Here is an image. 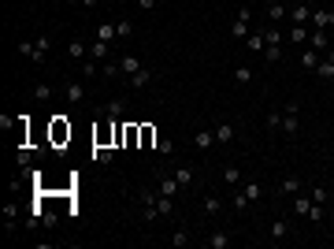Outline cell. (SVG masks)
Returning a JSON list of instances; mask_svg holds the SVG:
<instances>
[{
  "label": "cell",
  "instance_id": "cell-1",
  "mask_svg": "<svg viewBox=\"0 0 334 249\" xmlns=\"http://www.w3.org/2000/svg\"><path fill=\"white\" fill-rule=\"evenodd\" d=\"M49 138H52V145L60 149V145H67L71 142V123L63 119V116H52V123H49Z\"/></svg>",
  "mask_w": 334,
  "mask_h": 249
},
{
  "label": "cell",
  "instance_id": "cell-2",
  "mask_svg": "<svg viewBox=\"0 0 334 249\" xmlns=\"http://www.w3.org/2000/svg\"><path fill=\"white\" fill-rule=\"evenodd\" d=\"M49 49H52V37H49V34H37L34 49H30V60H34V64H45V56H49Z\"/></svg>",
  "mask_w": 334,
  "mask_h": 249
},
{
  "label": "cell",
  "instance_id": "cell-3",
  "mask_svg": "<svg viewBox=\"0 0 334 249\" xmlns=\"http://www.w3.org/2000/svg\"><path fill=\"white\" fill-rule=\"evenodd\" d=\"M230 37H234V41H245V37H249V8L238 11V19H234V26H230Z\"/></svg>",
  "mask_w": 334,
  "mask_h": 249
},
{
  "label": "cell",
  "instance_id": "cell-4",
  "mask_svg": "<svg viewBox=\"0 0 334 249\" xmlns=\"http://www.w3.org/2000/svg\"><path fill=\"white\" fill-rule=\"evenodd\" d=\"M282 130L290 134V138H293V134L301 130V119H297V104H293V101L286 104V112H282Z\"/></svg>",
  "mask_w": 334,
  "mask_h": 249
},
{
  "label": "cell",
  "instance_id": "cell-5",
  "mask_svg": "<svg viewBox=\"0 0 334 249\" xmlns=\"http://www.w3.org/2000/svg\"><path fill=\"white\" fill-rule=\"evenodd\" d=\"M156 179H160V182H156V190H160L164 197H174V194L182 190V182L174 179V175H156Z\"/></svg>",
  "mask_w": 334,
  "mask_h": 249
},
{
  "label": "cell",
  "instance_id": "cell-6",
  "mask_svg": "<svg viewBox=\"0 0 334 249\" xmlns=\"http://www.w3.org/2000/svg\"><path fill=\"white\" fill-rule=\"evenodd\" d=\"M123 112H126V97H111V101L101 108V116H104V119H115V116H123Z\"/></svg>",
  "mask_w": 334,
  "mask_h": 249
},
{
  "label": "cell",
  "instance_id": "cell-7",
  "mask_svg": "<svg viewBox=\"0 0 334 249\" xmlns=\"http://www.w3.org/2000/svg\"><path fill=\"white\" fill-rule=\"evenodd\" d=\"M290 23H293V26H305V23H312V4H297V8L290 11Z\"/></svg>",
  "mask_w": 334,
  "mask_h": 249
},
{
  "label": "cell",
  "instance_id": "cell-8",
  "mask_svg": "<svg viewBox=\"0 0 334 249\" xmlns=\"http://www.w3.org/2000/svg\"><path fill=\"white\" fill-rule=\"evenodd\" d=\"M212 130H215V142L219 145H230L234 142V123H215Z\"/></svg>",
  "mask_w": 334,
  "mask_h": 249
},
{
  "label": "cell",
  "instance_id": "cell-9",
  "mask_svg": "<svg viewBox=\"0 0 334 249\" xmlns=\"http://www.w3.org/2000/svg\"><path fill=\"white\" fill-rule=\"evenodd\" d=\"M312 205H316L312 197H305V194H293V205H290V208H293V216H301V220H305Z\"/></svg>",
  "mask_w": 334,
  "mask_h": 249
},
{
  "label": "cell",
  "instance_id": "cell-10",
  "mask_svg": "<svg viewBox=\"0 0 334 249\" xmlns=\"http://www.w3.org/2000/svg\"><path fill=\"white\" fill-rule=\"evenodd\" d=\"M63 93H67V104H82V101H86V86H82V82H67V89H63Z\"/></svg>",
  "mask_w": 334,
  "mask_h": 249
},
{
  "label": "cell",
  "instance_id": "cell-11",
  "mask_svg": "<svg viewBox=\"0 0 334 249\" xmlns=\"http://www.w3.org/2000/svg\"><path fill=\"white\" fill-rule=\"evenodd\" d=\"M212 145H215V130H197L193 134V149L204 152V149H212Z\"/></svg>",
  "mask_w": 334,
  "mask_h": 249
},
{
  "label": "cell",
  "instance_id": "cell-12",
  "mask_svg": "<svg viewBox=\"0 0 334 249\" xmlns=\"http://www.w3.org/2000/svg\"><path fill=\"white\" fill-rule=\"evenodd\" d=\"M149 82H152V71L149 67H141L137 74H130V89H145Z\"/></svg>",
  "mask_w": 334,
  "mask_h": 249
},
{
  "label": "cell",
  "instance_id": "cell-13",
  "mask_svg": "<svg viewBox=\"0 0 334 249\" xmlns=\"http://www.w3.org/2000/svg\"><path fill=\"white\" fill-rule=\"evenodd\" d=\"M115 37H119V30H115V23H101V26H97V41H108V45H111Z\"/></svg>",
  "mask_w": 334,
  "mask_h": 249
},
{
  "label": "cell",
  "instance_id": "cell-14",
  "mask_svg": "<svg viewBox=\"0 0 334 249\" xmlns=\"http://www.w3.org/2000/svg\"><path fill=\"white\" fill-rule=\"evenodd\" d=\"M174 179L182 182V190H189V186L197 182V171H193V167H179V171H174Z\"/></svg>",
  "mask_w": 334,
  "mask_h": 249
},
{
  "label": "cell",
  "instance_id": "cell-15",
  "mask_svg": "<svg viewBox=\"0 0 334 249\" xmlns=\"http://www.w3.org/2000/svg\"><path fill=\"white\" fill-rule=\"evenodd\" d=\"M301 67H305V71H316V67H320V52H316V49H305V52H301Z\"/></svg>",
  "mask_w": 334,
  "mask_h": 249
},
{
  "label": "cell",
  "instance_id": "cell-16",
  "mask_svg": "<svg viewBox=\"0 0 334 249\" xmlns=\"http://www.w3.org/2000/svg\"><path fill=\"white\" fill-rule=\"evenodd\" d=\"M245 45H249L252 52H264V49H267V37H264V30H257V34H249V37H245Z\"/></svg>",
  "mask_w": 334,
  "mask_h": 249
},
{
  "label": "cell",
  "instance_id": "cell-17",
  "mask_svg": "<svg viewBox=\"0 0 334 249\" xmlns=\"http://www.w3.org/2000/svg\"><path fill=\"white\" fill-rule=\"evenodd\" d=\"M119 67H123V74H137V71L145 67V64H141L137 56H123V60H119Z\"/></svg>",
  "mask_w": 334,
  "mask_h": 249
},
{
  "label": "cell",
  "instance_id": "cell-18",
  "mask_svg": "<svg viewBox=\"0 0 334 249\" xmlns=\"http://www.w3.org/2000/svg\"><path fill=\"white\" fill-rule=\"evenodd\" d=\"M316 79H334V52L327 60H320V67H316Z\"/></svg>",
  "mask_w": 334,
  "mask_h": 249
},
{
  "label": "cell",
  "instance_id": "cell-19",
  "mask_svg": "<svg viewBox=\"0 0 334 249\" xmlns=\"http://www.w3.org/2000/svg\"><path fill=\"white\" fill-rule=\"evenodd\" d=\"M312 26H320V30L334 26V11H312Z\"/></svg>",
  "mask_w": 334,
  "mask_h": 249
},
{
  "label": "cell",
  "instance_id": "cell-20",
  "mask_svg": "<svg viewBox=\"0 0 334 249\" xmlns=\"http://www.w3.org/2000/svg\"><path fill=\"white\" fill-rule=\"evenodd\" d=\"M242 194L249 197V205H257V201L264 197V186H260V182H245V190H242Z\"/></svg>",
  "mask_w": 334,
  "mask_h": 249
},
{
  "label": "cell",
  "instance_id": "cell-21",
  "mask_svg": "<svg viewBox=\"0 0 334 249\" xmlns=\"http://www.w3.org/2000/svg\"><path fill=\"white\" fill-rule=\"evenodd\" d=\"M108 52H111L108 41H93V45H89V60H104Z\"/></svg>",
  "mask_w": 334,
  "mask_h": 249
},
{
  "label": "cell",
  "instance_id": "cell-22",
  "mask_svg": "<svg viewBox=\"0 0 334 249\" xmlns=\"http://www.w3.org/2000/svg\"><path fill=\"white\" fill-rule=\"evenodd\" d=\"M327 41H330V37H327V30H320V26H316V30H312V45H308V49H316V52H320V49H327Z\"/></svg>",
  "mask_w": 334,
  "mask_h": 249
},
{
  "label": "cell",
  "instance_id": "cell-23",
  "mask_svg": "<svg viewBox=\"0 0 334 249\" xmlns=\"http://www.w3.org/2000/svg\"><path fill=\"white\" fill-rule=\"evenodd\" d=\"M152 142H156V127L141 123V149H152Z\"/></svg>",
  "mask_w": 334,
  "mask_h": 249
},
{
  "label": "cell",
  "instance_id": "cell-24",
  "mask_svg": "<svg viewBox=\"0 0 334 249\" xmlns=\"http://www.w3.org/2000/svg\"><path fill=\"white\" fill-rule=\"evenodd\" d=\"M219 208H223V201H219L215 194H204V212H208V216H215Z\"/></svg>",
  "mask_w": 334,
  "mask_h": 249
},
{
  "label": "cell",
  "instance_id": "cell-25",
  "mask_svg": "<svg viewBox=\"0 0 334 249\" xmlns=\"http://www.w3.org/2000/svg\"><path fill=\"white\" fill-rule=\"evenodd\" d=\"M264 60H267V64H279V60H282V45H267V49H264Z\"/></svg>",
  "mask_w": 334,
  "mask_h": 249
},
{
  "label": "cell",
  "instance_id": "cell-26",
  "mask_svg": "<svg viewBox=\"0 0 334 249\" xmlns=\"http://www.w3.org/2000/svg\"><path fill=\"white\" fill-rule=\"evenodd\" d=\"M223 182H227V186H238V182H242V171H238V167H223Z\"/></svg>",
  "mask_w": 334,
  "mask_h": 249
},
{
  "label": "cell",
  "instance_id": "cell-27",
  "mask_svg": "<svg viewBox=\"0 0 334 249\" xmlns=\"http://www.w3.org/2000/svg\"><path fill=\"white\" fill-rule=\"evenodd\" d=\"M282 190H286V194H301V179H297V175H286V179H282Z\"/></svg>",
  "mask_w": 334,
  "mask_h": 249
},
{
  "label": "cell",
  "instance_id": "cell-28",
  "mask_svg": "<svg viewBox=\"0 0 334 249\" xmlns=\"http://www.w3.org/2000/svg\"><path fill=\"white\" fill-rule=\"evenodd\" d=\"M67 56H71V60H82V56H89V49H86L82 41H71V49H67Z\"/></svg>",
  "mask_w": 334,
  "mask_h": 249
},
{
  "label": "cell",
  "instance_id": "cell-29",
  "mask_svg": "<svg viewBox=\"0 0 334 249\" xmlns=\"http://www.w3.org/2000/svg\"><path fill=\"white\" fill-rule=\"evenodd\" d=\"M234 82L249 86V82H252V67H234Z\"/></svg>",
  "mask_w": 334,
  "mask_h": 249
},
{
  "label": "cell",
  "instance_id": "cell-30",
  "mask_svg": "<svg viewBox=\"0 0 334 249\" xmlns=\"http://www.w3.org/2000/svg\"><path fill=\"white\" fill-rule=\"evenodd\" d=\"M286 235H290V223H286V220H275V223H271V238H286Z\"/></svg>",
  "mask_w": 334,
  "mask_h": 249
},
{
  "label": "cell",
  "instance_id": "cell-31",
  "mask_svg": "<svg viewBox=\"0 0 334 249\" xmlns=\"http://www.w3.org/2000/svg\"><path fill=\"white\" fill-rule=\"evenodd\" d=\"M227 242H230V238L223 235V231H215V235H208V245H212V249H227Z\"/></svg>",
  "mask_w": 334,
  "mask_h": 249
},
{
  "label": "cell",
  "instance_id": "cell-32",
  "mask_svg": "<svg viewBox=\"0 0 334 249\" xmlns=\"http://www.w3.org/2000/svg\"><path fill=\"white\" fill-rule=\"evenodd\" d=\"M264 37H267V45H282V37H286V34H282L279 26H271V30H264Z\"/></svg>",
  "mask_w": 334,
  "mask_h": 249
},
{
  "label": "cell",
  "instance_id": "cell-33",
  "mask_svg": "<svg viewBox=\"0 0 334 249\" xmlns=\"http://www.w3.org/2000/svg\"><path fill=\"white\" fill-rule=\"evenodd\" d=\"M267 15H271V23H282V19H286V8H282L279 0H275V4L267 8Z\"/></svg>",
  "mask_w": 334,
  "mask_h": 249
},
{
  "label": "cell",
  "instance_id": "cell-34",
  "mask_svg": "<svg viewBox=\"0 0 334 249\" xmlns=\"http://www.w3.org/2000/svg\"><path fill=\"white\" fill-rule=\"evenodd\" d=\"M316 205H327V186H312V194H308Z\"/></svg>",
  "mask_w": 334,
  "mask_h": 249
},
{
  "label": "cell",
  "instance_id": "cell-35",
  "mask_svg": "<svg viewBox=\"0 0 334 249\" xmlns=\"http://www.w3.org/2000/svg\"><path fill=\"white\" fill-rule=\"evenodd\" d=\"M305 34H308L305 26H293V30H290V34H286V37H290L293 45H305Z\"/></svg>",
  "mask_w": 334,
  "mask_h": 249
},
{
  "label": "cell",
  "instance_id": "cell-36",
  "mask_svg": "<svg viewBox=\"0 0 334 249\" xmlns=\"http://www.w3.org/2000/svg\"><path fill=\"white\" fill-rule=\"evenodd\" d=\"M267 130H282V112H271V116H267Z\"/></svg>",
  "mask_w": 334,
  "mask_h": 249
},
{
  "label": "cell",
  "instance_id": "cell-37",
  "mask_svg": "<svg viewBox=\"0 0 334 249\" xmlns=\"http://www.w3.org/2000/svg\"><path fill=\"white\" fill-rule=\"evenodd\" d=\"M308 220H312V223H323V205H312V208H308Z\"/></svg>",
  "mask_w": 334,
  "mask_h": 249
},
{
  "label": "cell",
  "instance_id": "cell-38",
  "mask_svg": "<svg viewBox=\"0 0 334 249\" xmlns=\"http://www.w3.org/2000/svg\"><path fill=\"white\" fill-rule=\"evenodd\" d=\"M186 242H189V235H186V231H174V235H171V245H179V249H182Z\"/></svg>",
  "mask_w": 334,
  "mask_h": 249
},
{
  "label": "cell",
  "instance_id": "cell-39",
  "mask_svg": "<svg viewBox=\"0 0 334 249\" xmlns=\"http://www.w3.org/2000/svg\"><path fill=\"white\" fill-rule=\"evenodd\" d=\"M82 74H86V79H93V74H97V60H86V64H82Z\"/></svg>",
  "mask_w": 334,
  "mask_h": 249
},
{
  "label": "cell",
  "instance_id": "cell-40",
  "mask_svg": "<svg viewBox=\"0 0 334 249\" xmlns=\"http://www.w3.org/2000/svg\"><path fill=\"white\" fill-rule=\"evenodd\" d=\"M115 30H119V37H130V34H134V26L126 23V19H123V23H115Z\"/></svg>",
  "mask_w": 334,
  "mask_h": 249
},
{
  "label": "cell",
  "instance_id": "cell-41",
  "mask_svg": "<svg viewBox=\"0 0 334 249\" xmlns=\"http://www.w3.org/2000/svg\"><path fill=\"white\" fill-rule=\"evenodd\" d=\"M34 97H37V101H49V97H52V89H49V86H37V89H34Z\"/></svg>",
  "mask_w": 334,
  "mask_h": 249
},
{
  "label": "cell",
  "instance_id": "cell-42",
  "mask_svg": "<svg viewBox=\"0 0 334 249\" xmlns=\"http://www.w3.org/2000/svg\"><path fill=\"white\" fill-rule=\"evenodd\" d=\"M234 208H249V197H245L242 190H238V194H234Z\"/></svg>",
  "mask_w": 334,
  "mask_h": 249
},
{
  "label": "cell",
  "instance_id": "cell-43",
  "mask_svg": "<svg viewBox=\"0 0 334 249\" xmlns=\"http://www.w3.org/2000/svg\"><path fill=\"white\" fill-rule=\"evenodd\" d=\"M156 4H160V0H137V8H141V11H152Z\"/></svg>",
  "mask_w": 334,
  "mask_h": 249
},
{
  "label": "cell",
  "instance_id": "cell-44",
  "mask_svg": "<svg viewBox=\"0 0 334 249\" xmlns=\"http://www.w3.org/2000/svg\"><path fill=\"white\" fill-rule=\"evenodd\" d=\"M78 4H82V8H93V4H97V0H78Z\"/></svg>",
  "mask_w": 334,
  "mask_h": 249
},
{
  "label": "cell",
  "instance_id": "cell-45",
  "mask_svg": "<svg viewBox=\"0 0 334 249\" xmlns=\"http://www.w3.org/2000/svg\"><path fill=\"white\" fill-rule=\"evenodd\" d=\"M301 4H312V0H301Z\"/></svg>",
  "mask_w": 334,
  "mask_h": 249
}]
</instances>
